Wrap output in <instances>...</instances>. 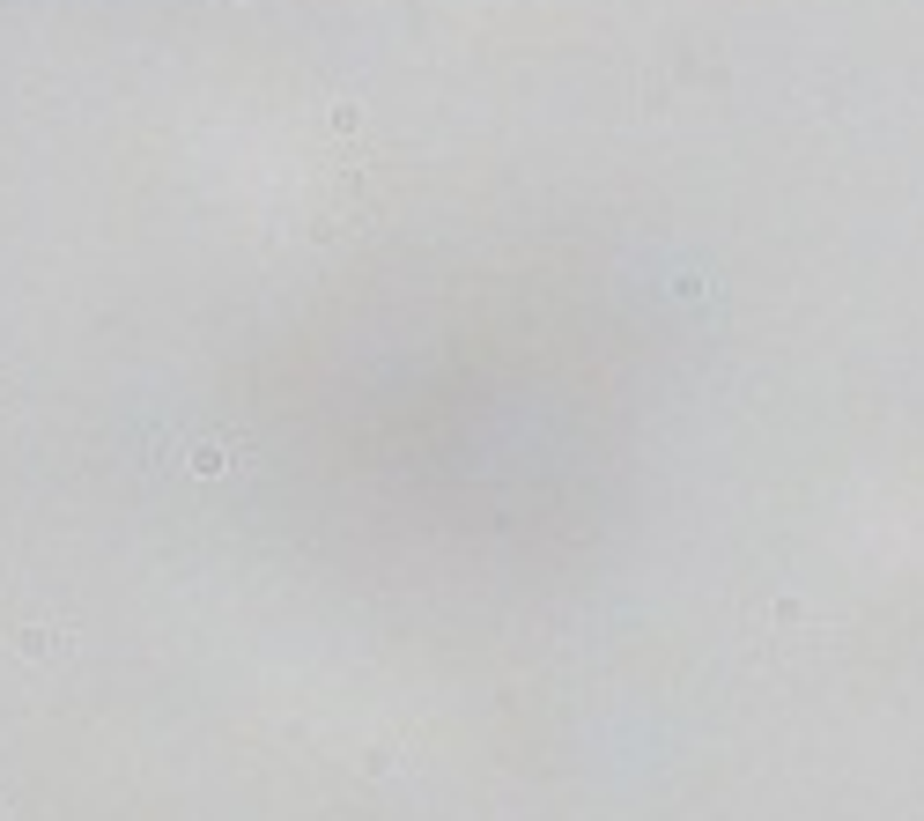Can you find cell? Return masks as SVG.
<instances>
[{
	"label": "cell",
	"mask_w": 924,
	"mask_h": 821,
	"mask_svg": "<svg viewBox=\"0 0 924 821\" xmlns=\"http://www.w3.org/2000/svg\"><path fill=\"white\" fill-rule=\"evenodd\" d=\"M222 466H230V444H222V437L193 444V474H222Z\"/></svg>",
	"instance_id": "6da1fadb"
},
{
	"label": "cell",
	"mask_w": 924,
	"mask_h": 821,
	"mask_svg": "<svg viewBox=\"0 0 924 821\" xmlns=\"http://www.w3.org/2000/svg\"><path fill=\"white\" fill-rule=\"evenodd\" d=\"M15 644H23V659H45V651H60V637H52V629H37V622L15 629Z\"/></svg>",
	"instance_id": "7a4b0ae2"
}]
</instances>
